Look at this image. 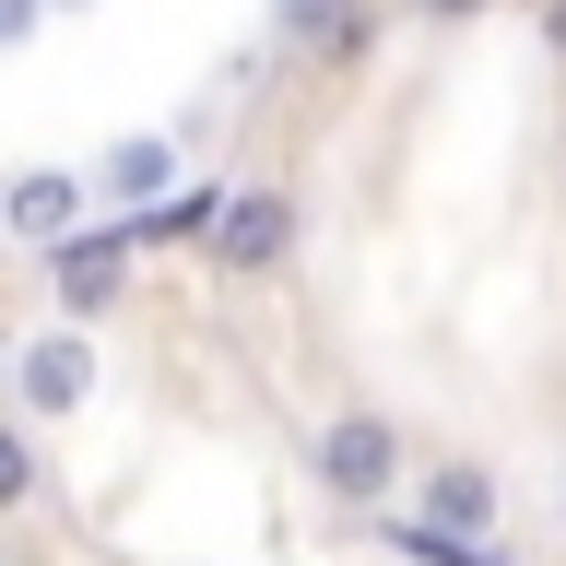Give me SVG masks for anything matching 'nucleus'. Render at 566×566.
I'll return each mask as SVG.
<instances>
[{"mask_svg": "<svg viewBox=\"0 0 566 566\" xmlns=\"http://www.w3.org/2000/svg\"><path fill=\"white\" fill-rule=\"evenodd\" d=\"M35 260H48V307H60V318H83V331H106V318L130 307V272H142L130 224H95V212H83L60 248H35Z\"/></svg>", "mask_w": 566, "mask_h": 566, "instance_id": "4", "label": "nucleus"}, {"mask_svg": "<svg viewBox=\"0 0 566 566\" xmlns=\"http://www.w3.org/2000/svg\"><path fill=\"white\" fill-rule=\"evenodd\" d=\"M555 531H566V460H555Z\"/></svg>", "mask_w": 566, "mask_h": 566, "instance_id": "13", "label": "nucleus"}, {"mask_svg": "<svg viewBox=\"0 0 566 566\" xmlns=\"http://www.w3.org/2000/svg\"><path fill=\"white\" fill-rule=\"evenodd\" d=\"M543 35H555V48H566V0H543Z\"/></svg>", "mask_w": 566, "mask_h": 566, "instance_id": "12", "label": "nucleus"}, {"mask_svg": "<svg viewBox=\"0 0 566 566\" xmlns=\"http://www.w3.org/2000/svg\"><path fill=\"white\" fill-rule=\"evenodd\" d=\"M35 495H48V449H35L24 413H0V520H24Z\"/></svg>", "mask_w": 566, "mask_h": 566, "instance_id": "9", "label": "nucleus"}, {"mask_svg": "<svg viewBox=\"0 0 566 566\" xmlns=\"http://www.w3.org/2000/svg\"><path fill=\"white\" fill-rule=\"evenodd\" d=\"M401 472H413V437H401V413H378V401H343V413L307 424V495L318 507L378 520V507H401Z\"/></svg>", "mask_w": 566, "mask_h": 566, "instance_id": "1", "label": "nucleus"}, {"mask_svg": "<svg viewBox=\"0 0 566 566\" xmlns=\"http://www.w3.org/2000/svg\"><path fill=\"white\" fill-rule=\"evenodd\" d=\"M35 24H48V0H0V60H24Z\"/></svg>", "mask_w": 566, "mask_h": 566, "instance_id": "10", "label": "nucleus"}, {"mask_svg": "<svg viewBox=\"0 0 566 566\" xmlns=\"http://www.w3.org/2000/svg\"><path fill=\"white\" fill-rule=\"evenodd\" d=\"M413 484V520L449 531V543H484L495 520H507V484H495V460H424V472H401Z\"/></svg>", "mask_w": 566, "mask_h": 566, "instance_id": "6", "label": "nucleus"}, {"mask_svg": "<svg viewBox=\"0 0 566 566\" xmlns=\"http://www.w3.org/2000/svg\"><path fill=\"white\" fill-rule=\"evenodd\" d=\"M83 189H95L118 224H130V212H166V189H189V130H118L95 166H83Z\"/></svg>", "mask_w": 566, "mask_h": 566, "instance_id": "5", "label": "nucleus"}, {"mask_svg": "<svg viewBox=\"0 0 566 566\" xmlns=\"http://www.w3.org/2000/svg\"><path fill=\"white\" fill-rule=\"evenodd\" d=\"M0 378H12V413H24V424H71L83 401H95L106 354H95V331H83V318H35L24 343L0 354Z\"/></svg>", "mask_w": 566, "mask_h": 566, "instance_id": "3", "label": "nucleus"}, {"mask_svg": "<svg viewBox=\"0 0 566 566\" xmlns=\"http://www.w3.org/2000/svg\"><path fill=\"white\" fill-rule=\"evenodd\" d=\"M48 12H83V0H48Z\"/></svg>", "mask_w": 566, "mask_h": 566, "instance_id": "14", "label": "nucleus"}, {"mask_svg": "<svg viewBox=\"0 0 566 566\" xmlns=\"http://www.w3.org/2000/svg\"><path fill=\"white\" fill-rule=\"evenodd\" d=\"M272 35L307 60H354L366 48V0H272Z\"/></svg>", "mask_w": 566, "mask_h": 566, "instance_id": "8", "label": "nucleus"}, {"mask_svg": "<svg viewBox=\"0 0 566 566\" xmlns=\"http://www.w3.org/2000/svg\"><path fill=\"white\" fill-rule=\"evenodd\" d=\"M83 212H95L83 166H12V177H0V237H12V248H60Z\"/></svg>", "mask_w": 566, "mask_h": 566, "instance_id": "7", "label": "nucleus"}, {"mask_svg": "<svg viewBox=\"0 0 566 566\" xmlns=\"http://www.w3.org/2000/svg\"><path fill=\"white\" fill-rule=\"evenodd\" d=\"M424 24H472V12H495V0H413Z\"/></svg>", "mask_w": 566, "mask_h": 566, "instance_id": "11", "label": "nucleus"}, {"mask_svg": "<svg viewBox=\"0 0 566 566\" xmlns=\"http://www.w3.org/2000/svg\"><path fill=\"white\" fill-rule=\"evenodd\" d=\"M295 248H307V201H295V189H272V177L212 189V212H201V260H212L224 283H272Z\"/></svg>", "mask_w": 566, "mask_h": 566, "instance_id": "2", "label": "nucleus"}]
</instances>
